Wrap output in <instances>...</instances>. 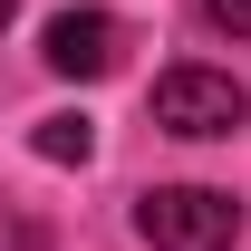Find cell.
I'll return each mask as SVG.
<instances>
[{
	"mask_svg": "<svg viewBox=\"0 0 251 251\" xmlns=\"http://www.w3.org/2000/svg\"><path fill=\"white\" fill-rule=\"evenodd\" d=\"M145 106H155V126L184 135V145H213V135H242V126H251V87L232 77V68H203V58L164 68Z\"/></svg>",
	"mask_w": 251,
	"mask_h": 251,
	"instance_id": "obj_1",
	"label": "cell"
},
{
	"mask_svg": "<svg viewBox=\"0 0 251 251\" xmlns=\"http://www.w3.org/2000/svg\"><path fill=\"white\" fill-rule=\"evenodd\" d=\"M135 242L145 251H232L242 203L222 184H155V193H135Z\"/></svg>",
	"mask_w": 251,
	"mask_h": 251,
	"instance_id": "obj_2",
	"label": "cell"
},
{
	"mask_svg": "<svg viewBox=\"0 0 251 251\" xmlns=\"http://www.w3.org/2000/svg\"><path fill=\"white\" fill-rule=\"evenodd\" d=\"M116 49H126V20H116V10H49V29H39L49 77H106Z\"/></svg>",
	"mask_w": 251,
	"mask_h": 251,
	"instance_id": "obj_3",
	"label": "cell"
},
{
	"mask_svg": "<svg viewBox=\"0 0 251 251\" xmlns=\"http://www.w3.org/2000/svg\"><path fill=\"white\" fill-rule=\"evenodd\" d=\"M29 155H39V164H87V155H97V126L58 106V116H39V126H29Z\"/></svg>",
	"mask_w": 251,
	"mask_h": 251,
	"instance_id": "obj_4",
	"label": "cell"
},
{
	"mask_svg": "<svg viewBox=\"0 0 251 251\" xmlns=\"http://www.w3.org/2000/svg\"><path fill=\"white\" fill-rule=\"evenodd\" d=\"M0 251H49V222H39V213H10V203H0Z\"/></svg>",
	"mask_w": 251,
	"mask_h": 251,
	"instance_id": "obj_5",
	"label": "cell"
},
{
	"mask_svg": "<svg viewBox=\"0 0 251 251\" xmlns=\"http://www.w3.org/2000/svg\"><path fill=\"white\" fill-rule=\"evenodd\" d=\"M203 20H213V29H232V39H251V0H203Z\"/></svg>",
	"mask_w": 251,
	"mask_h": 251,
	"instance_id": "obj_6",
	"label": "cell"
},
{
	"mask_svg": "<svg viewBox=\"0 0 251 251\" xmlns=\"http://www.w3.org/2000/svg\"><path fill=\"white\" fill-rule=\"evenodd\" d=\"M10 20H20V0H0V29H10Z\"/></svg>",
	"mask_w": 251,
	"mask_h": 251,
	"instance_id": "obj_7",
	"label": "cell"
}]
</instances>
